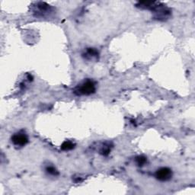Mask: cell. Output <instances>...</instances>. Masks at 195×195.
Returning <instances> with one entry per match:
<instances>
[{"label": "cell", "mask_w": 195, "mask_h": 195, "mask_svg": "<svg viewBox=\"0 0 195 195\" xmlns=\"http://www.w3.org/2000/svg\"><path fill=\"white\" fill-rule=\"evenodd\" d=\"M95 90V82L92 80H86L76 88L74 93L77 95H90L94 94Z\"/></svg>", "instance_id": "1"}, {"label": "cell", "mask_w": 195, "mask_h": 195, "mask_svg": "<svg viewBox=\"0 0 195 195\" xmlns=\"http://www.w3.org/2000/svg\"><path fill=\"white\" fill-rule=\"evenodd\" d=\"M74 147H75V144L73 143L71 141H66L62 144L61 149L63 151H70V150L74 149Z\"/></svg>", "instance_id": "5"}, {"label": "cell", "mask_w": 195, "mask_h": 195, "mask_svg": "<svg viewBox=\"0 0 195 195\" xmlns=\"http://www.w3.org/2000/svg\"><path fill=\"white\" fill-rule=\"evenodd\" d=\"M46 172L49 175H53V176H57L59 175V172L57 171V169L55 168L53 165H47L46 167Z\"/></svg>", "instance_id": "6"}, {"label": "cell", "mask_w": 195, "mask_h": 195, "mask_svg": "<svg viewBox=\"0 0 195 195\" xmlns=\"http://www.w3.org/2000/svg\"><path fill=\"white\" fill-rule=\"evenodd\" d=\"M155 176L160 182H167L172 177V171L167 167H163L156 171Z\"/></svg>", "instance_id": "3"}, {"label": "cell", "mask_w": 195, "mask_h": 195, "mask_svg": "<svg viewBox=\"0 0 195 195\" xmlns=\"http://www.w3.org/2000/svg\"><path fill=\"white\" fill-rule=\"evenodd\" d=\"M98 55H99V53H98L97 50H95V48H88L85 53L83 54V56L87 60H93V59H97Z\"/></svg>", "instance_id": "4"}, {"label": "cell", "mask_w": 195, "mask_h": 195, "mask_svg": "<svg viewBox=\"0 0 195 195\" xmlns=\"http://www.w3.org/2000/svg\"><path fill=\"white\" fill-rule=\"evenodd\" d=\"M146 162H147L146 158L143 156H137V158H136V163H137V164L139 166H143V165H144L146 163Z\"/></svg>", "instance_id": "7"}, {"label": "cell", "mask_w": 195, "mask_h": 195, "mask_svg": "<svg viewBox=\"0 0 195 195\" xmlns=\"http://www.w3.org/2000/svg\"><path fill=\"white\" fill-rule=\"evenodd\" d=\"M12 142L16 146H25L28 143V137L25 133L18 132L12 137Z\"/></svg>", "instance_id": "2"}, {"label": "cell", "mask_w": 195, "mask_h": 195, "mask_svg": "<svg viewBox=\"0 0 195 195\" xmlns=\"http://www.w3.org/2000/svg\"><path fill=\"white\" fill-rule=\"evenodd\" d=\"M111 152V148H110L109 146H103L102 149H101V154H102L103 156H108V154Z\"/></svg>", "instance_id": "8"}]
</instances>
